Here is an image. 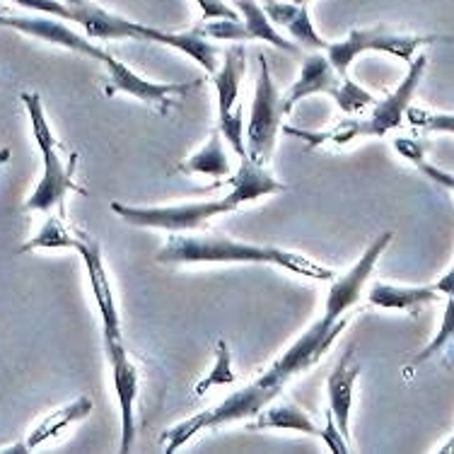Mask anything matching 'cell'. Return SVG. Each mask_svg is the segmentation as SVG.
Here are the masks:
<instances>
[{
	"label": "cell",
	"mask_w": 454,
	"mask_h": 454,
	"mask_svg": "<svg viewBox=\"0 0 454 454\" xmlns=\"http://www.w3.org/2000/svg\"><path fill=\"white\" fill-rule=\"evenodd\" d=\"M160 263H271L290 273L312 280H333L336 271L317 263L309 256L278 249V247L237 242L232 237L193 235V232H172L165 247L158 252Z\"/></svg>",
	"instance_id": "6da1fadb"
},
{
	"label": "cell",
	"mask_w": 454,
	"mask_h": 454,
	"mask_svg": "<svg viewBox=\"0 0 454 454\" xmlns=\"http://www.w3.org/2000/svg\"><path fill=\"white\" fill-rule=\"evenodd\" d=\"M426 63H428L426 53L413 59L399 88L389 92L385 99H377L372 105V114L367 119H348V121L336 123L329 131H305V129H295V126H283V133L302 140L307 150L322 148V145H348L358 138H382L394 129H399L406 119V109L411 106V99L423 80Z\"/></svg>",
	"instance_id": "7a4b0ae2"
},
{
	"label": "cell",
	"mask_w": 454,
	"mask_h": 454,
	"mask_svg": "<svg viewBox=\"0 0 454 454\" xmlns=\"http://www.w3.org/2000/svg\"><path fill=\"white\" fill-rule=\"evenodd\" d=\"M22 105L27 109L29 123H32V133L39 150H42V158H44V172L42 179L36 184L35 193L27 199L25 208L27 210H53L56 206L63 208V199L68 192L88 193L82 186L75 184V167H78V155L70 153L68 162H61L59 155V140L53 136V129L49 119H46L44 105H42V97L36 92H22L20 95Z\"/></svg>",
	"instance_id": "3957f363"
},
{
	"label": "cell",
	"mask_w": 454,
	"mask_h": 454,
	"mask_svg": "<svg viewBox=\"0 0 454 454\" xmlns=\"http://www.w3.org/2000/svg\"><path fill=\"white\" fill-rule=\"evenodd\" d=\"M312 95H329L339 105L340 112L346 114H358L377 102L375 97L360 88L356 80H350V75H340L332 66V61L326 59V53L307 56L302 70H300V78L290 85L286 97L280 99L283 116H288L297 102Z\"/></svg>",
	"instance_id": "277c9868"
},
{
	"label": "cell",
	"mask_w": 454,
	"mask_h": 454,
	"mask_svg": "<svg viewBox=\"0 0 454 454\" xmlns=\"http://www.w3.org/2000/svg\"><path fill=\"white\" fill-rule=\"evenodd\" d=\"M440 42H452L450 36L440 35H409V32H394L389 27H363V29H350L346 39L329 42L326 46V59L339 70L340 75H348L350 63L358 59L360 53H389L394 59H402L403 63L413 61V53L420 46L440 44Z\"/></svg>",
	"instance_id": "5b68a950"
},
{
	"label": "cell",
	"mask_w": 454,
	"mask_h": 454,
	"mask_svg": "<svg viewBox=\"0 0 454 454\" xmlns=\"http://www.w3.org/2000/svg\"><path fill=\"white\" fill-rule=\"evenodd\" d=\"M12 3L80 25L90 39H102V42L136 39V42H143V36H140L143 25L140 22L109 12L92 0H12Z\"/></svg>",
	"instance_id": "8992f818"
},
{
	"label": "cell",
	"mask_w": 454,
	"mask_h": 454,
	"mask_svg": "<svg viewBox=\"0 0 454 454\" xmlns=\"http://www.w3.org/2000/svg\"><path fill=\"white\" fill-rule=\"evenodd\" d=\"M112 210L129 225L153 227L165 232H193L201 230L215 215L237 210V206L225 196L218 201L176 203V206H129L116 201L112 203Z\"/></svg>",
	"instance_id": "52a82bcc"
},
{
	"label": "cell",
	"mask_w": 454,
	"mask_h": 454,
	"mask_svg": "<svg viewBox=\"0 0 454 454\" xmlns=\"http://www.w3.org/2000/svg\"><path fill=\"white\" fill-rule=\"evenodd\" d=\"M280 116H283L280 97L276 85H273L271 68H269L266 56L259 53V78H256V90H254L252 114H249V123H247L245 143L247 155L263 167L271 160L273 148H276Z\"/></svg>",
	"instance_id": "ba28073f"
},
{
	"label": "cell",
	"mask_w": 454,
	"mask_h": 454,
	"mask_svg": "<svg viewBox=\"0 0 454 454\" xmlns=\"http://www.w3.org/2000/svg\"><path fill=\"white\" fill-rule=\"evenodd\" d=\"M105 68H106V95H131L140 102H145V105L155 106L160 114L169 112V106L175 105V99L179 97H186L189 92L201 85V80L199 82H184V85H165V82H150L143 75H138L136 70H131L126 63H121L119 59H114L112 53H106L105 59Z\"/></svg>",
	"instance_id": "9c48e42d"
},
{
	"label": "cell",
	"mask_w": 454,
	"mask_h": 454,
	"mask_svg": "<svg viewBox=\"0 0 454 454\" xmlns=\"http://www.w3.org/2000/svg\"><path fill=\"white\" fill-rule=\"evenodd\" d=\"M0 27L5 29H15V32H22L27 36H35L39 42H46V44L61 46V49H68V51H75L80 56H88L92 61L105 63L106 53L105 49L92 44L90 36L78 35L73 27H68V22L61 18H53V15H0Z\"/></svg>",
	"instance_id": "30bf717a"
},
{
	"label": "cell",
	"mask_w": 454,
	"mask_h": 454,
	"mask_svg": "<svg viewBox=\"0 0 454 454\" xmlns=\"http://www.w3.org/2000/svg\"><path fill=\"white\" fill-rule=\"evenodd\" d=\"M394 239V232H385V235H380L372 239V245L367 247L365 254L360 256L356 266L350 269L348 273H343V276H336L332 280V288H329V295H326V305H324V317L326 319H340V317L348 315V309L356 302H358L360 297H363V286L370 278V273L375 271L377 262L382 259V254L389 247V242Z\"/></svg>",
	"instance_id": "8fae6325"
},
{
	"label": "cell",
	"mask_w": 454,
	"mask_h": 454,
	"mask_svg": "<svg viewBox=\"0 0 454 454\" xmlns=\"http://www.w3.org/2000/svg\"><path fill=\"white\" fill-rule=\"evenodd\" d=\"M75 252L82 256L85 271H88L97 309H99V317H102V332H105V340H123L119 307H116V300H114L112 280H109V273H106L105 269L102 247H99V242H97L95 237L80 230V239H78V247H75Z\"/></svg>",
	"instance_id": "7c38bea8"
},
{
	"label": "cell",
	"mask_w": 454,
	"mask_h": 454,
	"mask_svg": "<svg viewBox=\"0 0 454 454\" xmlns=\"http://www.w3.org/2000/svg\"><path fill=\"white\" fill-rule=\"evenodd\" d=\"M106 358L112 365L114 392L121 409V452H131L136 440V399H138V370L133 365L123 340H105Z\"/></svg>",
	"instance_id": "4fadbf2b"
},
{
	"label": "cell",
	"mask_w": 454,
	"mask_h": 454,
	"mask_svg": "<svg viewBox=\"0 0 454 454\" xmlns=\"http://www.w3.org/2000/svg\"><path fill=\"white\" fill-rule=\"evenodd\" d=\"M363 372V365L356 358V348H350L339 365L333 367L332 375L326 380V392H329V411H332L336 426L346 440H350V409H353V387Z\"/></svg>",
	"instance_id": "5bb4252c"
},
{
	"label": "cell",
	"mask_w": 454,
	"mask_h": 454,
	"mask_svg": "<svg viewBox=\"0 0 454 454\" xmlns=\"http://www.w3.org/2000/svg\"><path fill=\"white\" fill-rule=\"evenodd\" d=\"M262 8L278 29H288L297 46H305L312 51H326L329 42L315 29L307 5H293L288 0H263Z\"/></svg>",
	"instance_id": "9a60e30c"
},
{
	"label": "cell",
	"mask_w": 454,
	"mask_h": 454,
	"mask_svg": "<svg viewBox=\"0 0 454 454\" xmlns=\"http://www.w3.org/2000/svg\"><path fill=\"white\" fill-rule=\"evenodd\" d=\"M283 192H288L286 182H278L276 176L266 172V167L254 162L247 155L239 162V169L230 176V193H227V199L239 208L245 203H252L256 199H263V196H273V193Z\"/></svg>",
	"instance_id": "2e32d148"
},
{
	"label": "cell",
	"mask_w": 454,
	"mask_h": 454,
	"mask_svg": "<svg viewBox=\"0 0 454 454\" xmlns=\"http://www.w3.org/2000/svg\"><path fill=\"white\" fill-rule=\"evenodd\" d=\"M140 36L143 42H153V44L172 46L176 51H182L184 56H189L193 61L199 63L201 68L208 70V75H213L218 70V49L210 44L201 32H165L158 27H140Z\"/></svg>",
	"instance_id": "e0dca14e"
},
{
	"label": "cell",
	"mask_w": 454,
	"mask_h": 454,
	"mask_svg": "<svg viewBox=\"0 0 454 454\" xmlns=\"http://www.w3.org/2000/svg\"><path fill=\"white\" fill-rule=\"evenodd\" d=\"M370 305L382 307V309H402V312H416L419 307L433 305L442 300L435 283L430 286H392V283H377L367 293Z\"/></svg>",
	"instance_id": "ac0fdd59"
},
{
	"label": "cell",
	"mask_w": 454,
	"mask_h": 454,
	"mask_svg": "<svg viewBox=\"0 0 454 454\" xmlns=\"http://www.w3.org/2000/svg\"><path fill=\"white\" fill-rule=\"evenodd\" d=\"M247 73V51L245 46H227L223 53V63L218 70L210 75L215 92H218V119L227 116L237 106V97H239V85Z\"/></svg>",
	"instance_id": "d6986e66"
},
{
	"label": "cell",
	"mask_w": 454,
	"mask_h": 454,
	"mask_svg": "<svg viewBox=\"0 0 454 454\" xmlns=\"http://www.w3.org/2000/svg\"><path fill=\"white\" fill-rule=\"evenodd\" d=\"M249 430H297L305 435L322 437V428L317 426L315 420L309 419V413L305 409H300L293 402L269 403L266 409L256 416L254 423H247Z\"/></svg>",
	"instance_id": "ffe728a7"
},
{
	"label": "cell",
	"mask_w": 454,
	"mask_h": 454,
	"mask_svg": "<svg viewBox=\"0 0 454 454\" xmlns=\"http://www.w3.org/2000/svg\"><path fill=\"white\" fill-rule=\"evenodd\" d=\"M235 8L239 10V18L245 20V25L249 27V32L254 35V39L259 42H266V44L276 46L280 51H288L293 56L300 53V46L295 42H290L288 36L280 35V29L271 22V18L263 12L262 3L256 0H235Z\"/></svg>",
	"instance_id": "44dd1931"
},
{
	"label": "cell",
	"mask_w": 454,
	"mask_h": 454,
	"mask_svg": "<svg viewBox=\"0 0 454 454\" xmlns=\"http://www.w3.org/2000/svg\"><path fill=\"white\" fill-rule=\"evenodd\" d=\"M92 413V402H90L88 396H80V399H75L73 403H68V406H63V409L53 411V413H49L39 426L35 428V433L29 435V440H27V447L29 450H35V447H42L44 442H49L51 437H56L59 433H63V430L68 428V426H73V423H78V420H85Z\"/></svg>",
	"instance_id": "7402d4cb"
},
{
	"label": "cell",
	"mask_w": 454,
	"mask_h": 454,
	"mask_svg": "<svg viewBox=\"0 0 454 454\" xmlns=\"http://www.w3.org/2000/svg\"><path fill=\"white\" fill-rule=\"evenodd\" d=\"M176 169L184 172V175H206L213 176V179H223V176L230 175V160H227L225 148H223L220 131L213 133L208 143L199 153H193L192 158L179 162Z\"/></svg>",
	"instance_id": "603a6c76"
},
{
	"label": "cell",
	"mask_w": 454,
	"mask_h": 454,
	"mask_svg": "<svg viewBox=\"0 0 454 454\" xmlns=\"http://www.w3.org/2000/svg\"><path fill=\"white\" fill-rule=\"evenodd\" d=\"M78 239L80 230L66 225L63 223V213L61 215H49L44 225H42V230L29 242L20 247L18 254L35 252V249H75Z\"/></svg>",
	"instance_id": "cb8c5ba5"
},
{
	"label": "cell",
	"mask_w": 454,
	"mask_h": 454,
	"mask_svg": "<svg viewBox=\"0 0 454 454\" xmlns=\"http://www.w3.org/2000/svg\"><path fill=\"white\" fill-rule=\"evenodd\" d=\"M394 148H396V153H399V155H403V158L409 160V162H413V167L419 169L420 175L428 176L433 184H437V186H442V189H447V192L454 193V175L452 172H447V169H442V167L433 165V162H428V160L423 158V148H420V143H416V140H409V138H396L394 140Z\"/></svg>",
	"instance_id": "d4e9b609"
},
{
	"label": "cell",
	"mask_w": 454,
	"mask_h": 454,
	"mask_svg": "<svg viewBox=\"0 0 454 454\" xmlns=\"http://www.w3.org/2000/svg\"><path fill=\"white\" fill-rule=\"evenodd\" d=\"M199 32H201V36H206V39H218V42H230V44L256 42L252 32H249V27L245 25V20L242 18L206 20V25H203Z\"/></svg>",
	"instance_id": "484cf974"
},
{
	"label": "cell",
	"mask_w": 454,
	"mask_h": 454,
	"mask_svg": "<svg viewBox=\"0 0 454 454\" xmlns=\"http://www.w3.org/2000/svg\"><path fill=\"white\" fill-rule=\"evenodd\" d=\"M235 380H237V375H235V370H232L230 348H227L225 340H218V348H215V365H213V370H210L208 375L203 377L201 382L196 385V394L201 396V394H206V389L232 385Z\"/></svg>",
	"instance_id": "4316f807"
},
{
	"label": "cell",
	"mask_w": 454,
	"mask_h": 454,
	"mask_svg": "<svg viewBox=\"0 0 454 454\" xmlns=\"http://www.w3.org/2000/svg\"><path fill=\"white\" fill-rule=\"evenodd\" d=\"M452 339H454V297H450V300H447L445 315H442V324H440V329H437V336L430 340L426 348L420 350L416 358L411 360V365H420V363H428V360L437 358Z\"/></svg>",
	"instance_id": "83f0119b"
},
{
	"label": "cell",
	"mask_w": 454,
	"mask_h": 454,
	"mask_svg": "<svg viewBox=\"0 0 454 454\" xmlns=\"http://www.w3.org/2000/svg\"><path fill=\"white\" fill-rule=\"evenodd\" d=\"M406 121L413 123L420 131L452 133L454 136V114L430 112V109H420V106H409L406 109Z\"/></svg>",
	"instance_id": "f1b7e54d"
},
{
	"label": "cell",
	"mask_w": 454,
	"mask_h": 454,
	"mask_svg": "<svg viewBox=\"0 0 454 454\" xmlns=\"http://www.w3.org/2000/svg\"><path fill=\"white\" fill-rule=\"evenodd\" d=\"M218 131L220 136L232 145L239 158H247V145H245V109L242 105H237L227 116L218 119Z\"/></svg>",
	"instance_id": "f546056e"
},
{
	"label": "cell",
	"mask_w": 454,
	"mask_h": 454,
	"mask_svg": "<svg viewBox=\"0 0 454 454\" xmlns=\"http://www.w3.org/2000/svg\"><path fill=\"white\" fill-rule=\"evenodd\" d=\"M196 5L201 8L203 20H218V18L237 20L239 18V12L230 8L225 0H196Z\"/></svg>",
	"instance_id": "4dcf8cb0"
},
{
	"label": "cell",
	"mask_w": 454,
	"mask_h": 454,
	"mask_svg": "<svg viewBox=\"0 0 454 454\" xmlns=\"http://www.w3.org/2000/svg\"><path fill=\"white\" fill-rule=\"evenodd\" d=\"M435 288L440 290V295L445 297V300L454 297V263H452V269H450L442 278L435 280Z\"/></svg>",
	"instance_id": "1f68e13d"
},
{
	"label": "cell",
	"mask_w": 454,
	"mask_h": 454,
	"mask_svg": "<svg viewBox=\"0 0 454 454\" xmlns=\"http://www.w3.org/2000/svg\"><path fill=\"white\" fill-rule=\"evenodd\" d=\"M440 356H442V365H445L447 370H452V367H454V339L447 343L445 350H442Z\"/></svg>",
	"instance_id": "d6a6232c"
},
{
	"label": "cell",
	"mask_w": 454,
	"mask_h": 454,
	"mask_svg": "<svg viewBox=\"0 0 454 454\" xmlns=\"http://www.w3.org/2000/svg\"><path fill=\"white\" fill-rule=\"evenodd\" d=\"M288 3H293V5H307L309 0H288Z\"/></svg>",
	"instance_id": "836d02e7"
},
{
	"label": "cell",
	"mask_w": 454,
	"mask_h": 454,
	"mask_svg": "<svg viewBox=\"0 0 454 454\" xmlns=\"http://www.w3.org/2000/svg\"><path fill=\"white\" fill-rule=\"evenodd\" d=\"M442 452H454V440H452V442H450V445L442 447Z\"/></svg>",
	"instance_id": "e575fe53"
}]
</instances>
